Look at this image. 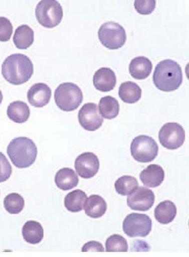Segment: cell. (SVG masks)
<instances>
[{"label":"cell","mask_w":189,"mask_h":257,"mask_svg":"<svg viewBox=\"0 0 189 257\" xmlns=\"http://www.w3.org/2000/svg\"><path fill=\"white\" fill-rule=\"evenodd\" d=\"M121 100L128 103H134L141 97V89L135 82L128 81L122 83L118 89Z\"/></svg>","instance_id":"7402d4cb"},{"label":"cell","mask_w":189,"mask_h":257,"mask_svg":"<svg viewBox=\"0 0 189 257\" xmlns=\"http://www.w3.org/2000/svg\"><path fill=\"white\" fill-rule=\"evenodd\" d=\"M114 187L119 194L126 196L130 194L138 187V183L135 177L124 175L115 181Z\"/></svg>","instance_id":"484cf974"},{"label":"cell","mask_w":189,"mask_h":257,"mask_svg":"<svg viewBox=\"0 0 189 257\" xmlns=\"http://www.w3.org/2000/svg\"><path fill=\"white\" fill-rule=\"evenodd\" d=\"M34 33L27 25H22L16 29L13 42L16 47L20 49H26L33 43Z\"/></svg>","instance_id":"603a6c76"},{"label":"cell","mask_w":189,"mask_h":257,"mask_svg":"<svg viewBox=\"0 0 189 257\" xmlns=\"http://www.w3.org/2000/svg\"><path fill=\"white\" fill-rule=\"evenodd\" d=\"M98 36L102 44L109 49L121 47L126 40L124 28L113 21L103 23L98 30Z\"/></svg>","instance_id":"8992f818"},{"label":"cell","mask_w":189,"mask_h":257,"mask_svg":"<svg viewBox=\"0 0 189 257\" xmlns=\"http://www.w3.org/2000/svg\"><path fill=\"white\" fill-rule=\"evenodd\" d=\"M7 113L11 120L16 123H22L28 119L30 110L26 103L17 100L9 104Z\"/></svg>","instance_id":"44dd1931"},{"label":"cell","mask_w":189,"mask_h":257,"mask_svg":"<svg viewBox=\"0 0 189 257\" xmlns=\"http://www.w3.org/2000/svg\"><path fill=\"white\" fill-rule=\"evenodd\" d=\"M139 177L144 185L155 188L159 186L164 180V171L160 166L150 164L142 171Z\"/></svg>","instance_id":"9a60e30c"},{"label":"cell","mask_w":189,"mask_h":257,"mask_svg":"<svg viewBox=\"0 0 189 257\" xmlns=\"http://www.w3.org/2000/svg\"><path fill=\"white\" fill-rule=\"evenodd\" d=\"M54 180L57 187L64 191L72 189L79 183L77 175L69 168H63L58 171Z\"/></svg>","instance_id":"e0dca14e"},{"label":"cell","mask_w":189,"mask_h":257,"mask_svg":"<svg viewBox=\"0 0 189 257\" xmlns=\"http://www.w3.org/2000/svg\"><path fill=\"white\" fill-rule=\"evenodd\" d=\"M74 167L79 176L89 179L97 173L100 167L99 160L93 153L84 152L76 158Z\"/></svg>","instance_id":"7c38bea8"},{"label":"cell","mask_w":189,"mask_h":257,"mask_svg":"<svg viewBox=\"0 0 189 257\" xmlns=\"http://www.w3.org/2000/svg\"><path fill=\"white\" fill-rule=\"evenodd\" d=\"M5 209L10 214H18L23 209L25 201L23 197L17 193H11L4 200Z\"/></svg>","instance_id":"4316f807"},{"label":"cell","mask_w":189,"mask_h":257,"mask_svg":"<svg viewBox=\"0 0 189 257\" xmlns=\"http://www.w3.org/2000/svg\"><path fill=\"white\" fill-rule=\"evenodd\" d=\"M35 15L38 22L48 28L55 27L60 24L63 16L60 4L55 0H42L38 3Z\"/></svg>","instance_id":"5b68a950"},{"label":"cell","mask_w":189,"mask_h":257,"mask_svg":"<svg viewBox=\"0 0 189 257\" xmlns=\"http://www.w3.org/2000/svg\"><path fill=\"white\" fill-rule=\"evenodd\" d=\"M51 93V89L48 85L42 82L37 83L28 90L27 98L31 105L42 107L49 102Z\"/></svg>","instance_id":"4fadbf2b"},{"label":"cell","mask_w":189,"mask_h":257,"mask_svg":"<svg viewBox=\"0 0 189 257\" xmlns=\"http://www.w3.org/2000/svg\"><path fill=\"white\" fill-rule=\"evenodd\" d=\"M176 212V207L173 202L170 200H164L160 202L155 208L154 215L158 222L166 224L172 221Z\"/></svg>","instance_id":"d6986e66"},{"label":"cell","mask_w":189,"mask_h":257,"mask_svg":"<svg viewBox=\"0 0 189 257\" xmlns=\"http://www.w3.org/2000/svg\"><path fill=\"white\" fill-rule=\"evenodd\" d=\"M12 172V166L4 154L0 152V183L7 181Z\"/></svg>","instance_id":"4dcf8cb0"},{"label":"cell","mask_w":189,"mask_h":257,"mask_svg":"<svg viewBox=\"0 0 189 257\" xmlns=\"http://www.w3.org/2000/svg\"><path fill=\"white\" fill-rule=\"evenodd\" d=\"M161 145L169 150H175L181 147L185 140V131L176 122H167L163 124L158 133Z\"/></svg>","instance_id":"9c48e42d"},{"label":"cell","mask_w":189,"mask_h":257,"mask_svg":"<svg viewBox=\"0 0 189 257\" xmlns=\"http://www.w3.org/2000/svg\"><path fill=\"white\" fill-rule=\"evenodd\" d=\"M99 112L105 118L111 119L117 116L119 104L116 99L111 96L102 97L98 104Z\"/></svg>","instance_id":"d4e9b609"},{"label":"cell","mask_w":189,"mask_h":257,"mask_svg":"<svg viewBox=\"0 0 189 257\" xmlns=\"http://www.w3.org/2000/svg\"><path fill=\"white\" fill-rule=\"evenodd\" d=\"M93 81L97 90L107 92L115 86L116 77L115 72L110 68L101 67L95 72Z\"/></svg>","instance_id":"5bb4252c"},{"label":"cell","mask_w":189,"mask_h":257,"mask_svg":"<svg viewBox=\"0 0 189 257\" xmlns=\"http://www.w3.org/2000/svg\"><path fill=\"white\" fill-rule=\"evenodd\" d=\"M22 233L25 240L33 244L40 243L44 237L42 225L35 220L27 221L22 227Z\"/></svg>","instance_id":"ffe728a7"},{"label":"cell","mask_w":189,"mask_h":257,"mask_svg":"<svg viewBox=\"0 0 189 257\" xmlns=\"http://www.w3.org/2000/svg\"><path fill=\"white\" fill-rule=\"evenodd\" d=\"M3 99V94H2L1 90H0V104H1V103L2 102Z\"/></svg>","instance_id":"d6a6232c"},{"label":"cell","mask_w":189,"mask_h":257,"mask_svg":"<svg viewBox=\"0 0 189 257\" xmlns=\"http://www.w3.org/2000/svg\"><path fill=\"white\" fill-rule=\"evenodd\" d=\"M105 247L107 252H126L128 251V243L126 239L122 235L114 234L106 239Z\"/></svg>","instance_id":"83f0119b"},{"label":"cell","mask_w":189,"mask_h":257,"mask_svg":"<svg viewBox=\"0 0 189 257\" xmlns=\"http://www.w3.org/2000/svg\"><path fill=\"white\" fill-rule=\"evenodd\" d=\"M83 98L81 89L72 82H63L56 89L54 99L57 106L65 111L77 109Z\"/></svg>","instance_id":"277c9868"},{"label":"cell","mask_w":189,"mask_h":257,"mask_svg":"<svg viewBox=\"0 0 189 257\" xmlns=\"http://www.w3.org/2000/svg\"><path fill=\"white\" fill-rule=\"evenodd\" d=\"M156 5L154 0H135L134 6L136 11L142 15H148L152 12Z\"/></svg>","instance_id":"f1b7e54d"},{"label":"cell","mask_w":189,"mask_h":257,"mask_svg":"<svg viewBox=\"0 0 189 257\" xmlns=\"http://www.w3.org/2000/svg\"><path fill=\"white\" fill-rule=\"evenodd\" d=\"M130 151L135 160L140 163H148L152 161L157 156L158 146L151 137L140 135L132 140Z\"/></svg>","instance_id":"52a82bcc"},{"label":"cell","mask_w":189,"mask_h":257,"mask_svg":"<svg viewBox=\"0 0 189 257\" xmlns=\"http://www.w3.org/2000/svg\"><path fill=\"white\" fill-rule=\"evenodd\" d=\"M107 205L105 200L98 195H91L87 198L84 209L87 215L93 218L102 217L106 212Z\"/></svg>","instance_id":"ac0fdd59"},{"label":"cell","mask_w":189,"mask_h":257,"mask_svg":"<svg viewBox=\"0 0 189 257\" xmlns=\"http://www.w3.org/2000/svg\"><path fill=\"white\" fill-rule=\"evenodd\" d=\"M13 33V26L10 21L4 17H0V41H9Z\"/></svg>","instance_id":"f546056e"},{"label":"cell","mask_w":189,"mask_h":257,"mask_svg":"<svg viewBox=\"0 0 189 257\" xmlns=\"http://www.w3.org/2000/svg\"><path fill=\"white\" fill-rule=\"evenodd\" d=\"M78 118L81 126L88 131H94L102 124L103 117L99 113L97 105L93 102L84 104L80 109Z\"/></svg>","instance_id":"30bf717a"},{"label":"cell","mask_w":189,"mask_h":257,"mask_svg":"<svg viewBox=\"0 0 189 257\" xmlns=\"http://www.w3.org/2000/svg\"><path fill=\"white\" fill-rule=\"evenodd\" d=\"M86 194L80 189L68 193L64 198L66 208L71 212H78L83 209L87 199Z\"/></svg>","instance_id":"cb8c5ba5"},{"label":"cell","mask_w":189,"mask_h":257,"mask_svg":"<svg viewBox=\"0 0 189 257\" xmlns=\"http://www.w3.org/2000/svg\"><path fill=\"white\" fill-rule=\"evenodd\" d=\"M182 81L181 68L176 61L167 59L161 61L155 66L153 81L158 89L166 92L176 90Z\"/></svg>","instance_id":"7a4b0ae2"},{"label":"cell","mask_w":189,"mask_h":257,"mask_svg":"<svg viewBox=\"0 0 189 257\" xmlns=\"http://www.w3.org/2000/svg\"><path fill=\"white\" fill-rule=\"evenodd\" d=\"M33 64L26 55L13 54L8 56L2 65V73L9 83L20 85L27 82L33 73Z\"/></svg>","instance_id":"6da1fadb"},{"label":"cell","mask_w":189,"mask_h":257,"mask_svg":"<svg viewBox=\"0 0 189 257\" xmlns=\"http://www.w3.org/2000/svg\"><path fill=\"white\" fill-rule=\"evenodd\" d=\"M152 68L151 61L145 56H137L132 59L129 65L130 75L135 79H143L150 74Z\"/></svg>","instance_id":"2e32d148"},{"label":"cell","mask_w":189,"mask_h":257,"mask_svg":"<svg viewBox=\"0 0 189 257\" xmlns=\"http://www.w3.org/2000/svg\"><path fill=\"white\" fill-rule=\"evenodd\" d=\"M154 200L153 192L146 187L140 186L128 196L127 204L132 210L145 211L151 208Z\"/></svg>","instance_id":"8fae6325"},{"label":"cell","mask_w":189,"mask_h":257,"mask_svg":"<svg viewBox=\"0 0 189 257\" xmlns=\"http://www.w3.org/2000/svg\"><path fill=\"white\" fill-rule=\"evenodd\" d=\"M7 153L14 165L18 168L23 169L30 167L35 162L37 148L31 139L19 137L10 142Z\"/></svg>","instance_id":"3957f363"},{"label":"cell","mask_w":189,"mask_h":257,"mask_svg":"<svg viewBox=\"0 0 189 257\" xmlns=\"http://www.w3.org/2000/svg\"><path fill=\"white\" fill-rule=\"evenodd\" d=\"M124 232L130 237L146 236L151 230L152 221L145 214L131 213L123 220Z\"/></svg>","instance_id":"ba28073f"},{"label":"cell","mask_w":189,"mask_h":257,"mask_svg":"<svg viewBox=\"0 0 189 257\" xmlns=\"http://www.w3.org/2000/svg\"><path fill=\"white\" fill-rule=\"evenodd\" d=\"M82 252L104 251L102 244L95 240H91L85 243L82 247Z\"/></svg>","instance_id":"1f68e13d"}]
</instances>
